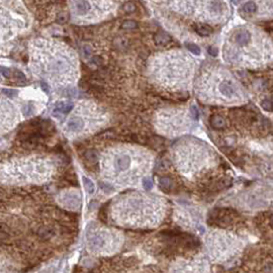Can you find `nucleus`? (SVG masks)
<instances>
[{
	"instance_id": "f257e3e1",
	"label": "nucleus",
	"mask_w": 273,
	"mask_h": 273,
	"mask_svg": "<svg viewBox=\"0 0 273 273\" xmlns=\"http://www.w3.org/2000/svg\"><path fill=\"white\" fill-rule=\"evenodd\" d=\"M59 46L39 43L33 53V64L40 75L53 82H71L76 74L74 53Z\"/></svg>"
},
{
	"instance_id": "f03ea898",
	"label": "nucleus",
	"mask_w": 273,
	"mask_h": 273,
	"mask_svg": "<svg viewBox=\"0 0 273 273\" xmlns=\"http://www.w3.org/2000/svg\"><path fill=\"white\" fill-rule=\"evenodd\" d=\"M1 176L5 181H25L40 180L49 176L51 166L46 162H25V166L21 163L3 166Z\"/></svg>"
},
{
	"instance_id": "7ed1b4c3",
	"label": "nucleus",
	"mask_w": 273,
	"mask_h": 273,
	"mask_svg": "<svg viewBox=\"0 0 273 273\" xmlns=\"http://www.w3.org/2000/svg\"><path fill=\"white\" fill-rule=\"evenodd\" d=\"M103 169L105 170V176L110 179L119 178L120 175H129L134 170L133 153L127 150H116L108 155L105 159L103 158Z\"/></svg>"
},
{
	"instance_id": "20e7f679",
	"label": "nucleus",
	"mask_w": 273,
	"mask_h": 273,
	"mask_svg": "<svg viewBox=\"0 0 273 273\" xmlns=\"http://www.w3.org/2000/svg\"><path fill=\"white\" fill-rule=\"evenodd\" d=\"M88 116V113L84 112L83 110H80V108L76 109L70 119L67 121L65 126L66 133L70 136H76V135H81L87 131L89 129H93L96 126V121L99 119H89L86 120L85 119Z\"/></svg>"
},
{
	"instance_id": "39448f33",
	"label": "nucleus",
	"mask_w": 273,
	"mask_h": 273,
	"mask_svg": "<svg viewBox=\"0 0 273 273\" xmlns=\"http://www.w3.org/2000/svg\"><path fill=\"white\" fill-rule=\"evenodd\" d=\"M14 117L16 119V114L11 104L8 101H0V131L11 127Z\"/></svg>"
},
{
	"instance_id": "423d86ee",
	"label": "nucleus",
	"mask_w": 273,
	"mask_h": 273,
	"mask_svg": "<svg viewBox=\"0 0 273 273\" xmlns=\"http://www.w3.org/2000/svg\"><path fill=\"white\" fill-rule=\"evenodd\" d=\"M72 4L74 13L80 17H86L88 13L92 12V5L89 1H74Z\"/></svg>"
},
{
	"instance_id": "0eeeda50",
	"label": "nucleus",
	"mask_w": 273,
	"mask_h": 273,
	"mask_svg": "<svg viewBox=\"0 0 273 273\" xmlns=\"http://www.w3.org/2000/svg\"><path fill=\"white\" fill-rule=\"evenodd\" d=\"M251 39H252L251 32H249L248 29H245V28L236 30L234 32V36H233L234 43L237 46H240V47L248 46L251 42Z\"/></svg>"
},
{
	"instance_id": "6e6552de",
	"label": "nucleus",
	"mask_w": 273,
	"mask_h": 273,
	"mask_svg": "<svg viewBox=\"0 0 273 273\" xmlns=\"http://www.w3.org/2000/svg\"><path fill=\"white\" fill-rule=\"evenodd\" d=\"M218 91L227 98H234V96L237 95L236 88L234 86V83L231 80H224L222 81L218 85Z\"/></svg>"
},
{
	"instance_id": "1a4fd4ad",
	"label": "nucleus",
	"mask_w": 273,
	"mask_h": 273,
	"mask_svg": "<svg viewBox=\"0 0 273 273\" xmlns=\"http://www.w3.org/2000/svg\"><path fill=\"white\" fill-rule=\"evenodd\" d=\"M63 203L68 208L76 210L81 205V199L76 193H68L63 196Z\"/></svg>"
},
{
	"instance_id": "9d476101",
	"label": "nucleus",
	"mask_w": 273,
	"mask_h": 273,
	"mask_svg": "<svg viewBox=\"0 0 273 273\" xmlns=\"http://www.w3.org/2000/svg\"><path fill=\"white\" fill-rule=\"evenodd\" d=\"M210 126L214 129L217 130H222L226 127V120L222 116H214L210 119Z\"/></svg>"
},
{
	"instance_id": "9b49d317",
	"label": "nucleus",
	"mask_w": 273,
	"mask_h": 273,
	"mask_svg": "<svg viewBox=\"0 0 273 273\" xmlns=\"http://www.w3.org/2000/svg\"><path fill=\"white\" fill-rule=\"evenodd\" d=\"M169 40H170V36L165 32H159L155 36V43L159 46L166 45V44L169 43Z\"/></svg>"
},
{
	"instance_id": "f8f14e48",
	"label": "nucleus",
	"mask_w": 273,
	"mask_h": 273,
	"mask_svg": "<svg viewBox=\"0 0 273 273\" xmlns=\"http://www.w3.org/2000/svg\"><path fill=\"white\" fill-rule=\"evenodd\" d=\"M160 186L164 190H171L174 186V181L169 177H162L160 178Z\"/></svg>"
},
{
	"instance_id": "ddd939ff",
	"label": "nucleus",
	"mask_w": 273,
	"mask_h": 273,
	"mask_svg": "<svg viewBox=\"0 0 273 273\" xmlns=\"http://www.w3.org/2000/svg\"><path fill=\"white\" fill-rule=\"evenodd\" d=\"M72 109V104L69 102H60L56 105L55 111L61 113H67Z\"/></svg>"
},
{
	"instance_id": "4468645a",
	"label": "nucleus",
	"mask_w": 273,
	"mask_h": 273,
	"mask_svg": "<svg viewBox=\"0 0 273 273\" xmlns=\"http://www.w3.org/2000/svg\"><path fill=\"white\" fill-rule=\"evenodd\" d=\"M195 32L201 36H207L211 33V29L210 26L205 25H198L196 28H195Z\"/></svg>"
},
{
	"instance_id": "2eb2a0df",
	"label": "nucleus",
	"mask_w": 273,
	"mask_h": 273,
	"mask_svg": "<svg viewBox=\"0 0 273 273\" xmlns=\"http://www.w3.org/2000/svg\"><path fill=\"white\" fill-rule=\"evenodd\" d=\"M82 180H83V184H84V187H85L86 191L88 192V193L92 194L93 192L95 191V186H94V183L92 182V180L87 177H83Z\"/></svg>"
},
{
	"instance_id": "dca6fc26",
	"label": "nucleus",
	"mask_w": 273,
	"mask_h": 273,
	"mask_svg": "<svg viewBox=\"0 0 273 273\" xmlns=\"http://www.w3.org/2000/svg\"><path fill=\"white\" fill-rule=\"evenodd\" d=\"M257 5L255 4L254 2H247L246 4L243 6V10L246 12V13H255L256 11H257Z\"/></svg>"
},
{
	"instance_id": "f3484780",
	"label": "nucleus",
	"mask_w": 273,
	"mask_h": 273,
	"mask_svg": "<svg viewBox=\"0 0 273 273\" xmlns=\"http://www.w3.org/2000/svg\"><path fill=\"white\" fill-rule=\"evenodd\" d=\"M39 236L43 239H50L53 236V231L51 230L50 228L44 227L42 229H40L39 231Z\"/></svg>"
},
{
	"instance_id": "a211bd4d",
	"label": "nucleus",
	"mask_w": 273,
	"mask_h": 273,
	"mask_svg": "<svg viewBox=\"0 0 273 273\" xmlns=\"http://www.w3.org/2000/svg\"><path fill=\"white\" fill-rule=\"evenodd\" d=\"M137 22L134 21V20H124V21L121 23V28L123 29H135L137 28Z\"/></svg>"
},
{
	"instance_id": "6ab92c4d",
	"label": "nucleus",
	"mask_w": 273,
	"mask_h": 273,
	"mask_svg": "<svg viewBox=\"0 0 273 273\" xmlns=\"http://www.w3.org/2000/svg\"><path fill=\"white\" fill-rule=\"evenodd\" d=\"M186 48L189 50V52L194 54V55H199V54L201 53V50L198 46L194 45V44H190V43H187L186 44Z\"/></svg>"
},
{
	"instance_id": "aec40b11",
	"label": "nucleus",
	"mask_w": 273,
	"mask_h": 273,
	"mask_svg": "<svg viewBox=\"0 0 273 273\" xmlns=\"http://www.w3.org/2000/svg\"><path fill=\"white\" fill-rule=\"evenodd\" d=\"M85 157L88 161L94 162V161H96V159H97V154L94 151H88V152H86Z\"/></svg>"
},
{
	"instance_id": "412c9836",
	"label": "nucleus",
	"mask_w": 273,
	"mask_h": 273,
	"mask_svg": "<svg viewBox=\"0 0 273 273\" xmlns=\"http://www.w3.org/2000/svg\"><path fill=\"white\" fill-rule=\"evenodd\" d=\"M143 186L146 190H151L153 188V181H152L150 178H145Z\"/></svg>"
},
{
	"instance_id": "4be33fe9",
	"label": "nucleus",
	"mask_w": 273,
	"mask_h": 273,
	"mask_svg": "<svg viewBox=\"0 0 273 273\" xmlns=\"http://www.w3.org/2000/svg\"><path fill=\"white\" fill-rule=\"evenodd\" d=\"M262 107L264 108L265 110H268L270 111L273 109V103L271 102L270 100H264L262 102Z\"/></svg>"
},
{
	"instance_id": "5701e85b",
	"label": "nucleus",
	"mask_w": 273,
	"mask_h": 273,
	"mask_svg": "<svg viewBox=\"0 0 273 273\" xmlns=\"http://www.w3.org/2000/svg\"><path fill=\"white\" fill-rule=\"evenodd\" d=\"M123 10L127 12H134L135 10H136V6H135L133 3H126V4L123 5Z\"/></svg>"
},
{
	"instance_id": "b1692460",
	"label": "nucleus",
	"mask_w": 273,
	"mask_h": 273,
	"mask_svg": "<svg viewBox=\"0 0 273 273\" xmlns=\"http://www.w3.org/2000/svg\"><path fill=\"white\" fill-rule=\"evenodd\" d=\"M57 19H58V21L60 23H64L67 21V19H68V16L66 15V13H63L61 12L58 14V17H57Z\"/></svg>"
},
{
	"instance_id": "393cba45",
	"label": "nucleus",
	"mask_w": 273,
	"mask_h": 273,
	"mask_svg": "<svg viewBox=\"0 0 273 273\" xmlns=\"http://www.w3.org/2000/svg\"><path fill=\"white\" fill-rule=\"evenodd\" d=\"M2 91L7 94L8 96H14L16 95V93H17V90H14V89H3Z\"/></svg>"
},
{
	"instance_id": "a878e982",
	"label": "nucleus",
	"mask_w": 273,
	"mask_h": 273,
	"mask_svg": "<svg viewBox=\"0 0 273 273\" xmlns=\"http://www.w3.org/2000/svg\"><path fill=\"white\" fill-rule=\"evenodd\" d=\"M208 53L210 54L211 56H214V57H215L218 55V48H215V47H210V48H208Z\"/></svg>"
},
{
	"instance_id": "bb28decb",
	"label": "nucleus",
	"mask_w": 273,
	"mask_h": 273,
	"mask_svg": "<svg viewBox=\"0 0 273 273\" xmlns=\"http://www.w3.org/2000/svg\"><path fill=\"white\" fill-rule=\"evenodd\" d=\"M0 72L3 74L4 77H9L10 76V71L8 68H5V67H0Z\"/></svg>"
},
{
	"instance_id": "cd10ccee",
	"label": "nucleus",
	"mask_w": 273,
	"mask_h": 273,
	"mask_svg": "<svg viewBox=\"0 0 273 273\" xmlns=\"http://www.w3.org/2000/svg\"><path fill=\"white\" fill-rule=\"evenodd\" d=\"M14 74H15V76L17 77V79H18V80H21V81L25 80V76L23 75V73H22V72H20V71H15Z\"/></svg>"
},
{
	"instance_id": "c85d7f7f",
	"label": "nucleus",
	"mask_w": 273,
	"mask_h": 273,
	"mask_svg": "<svg viewBox=\"0 0 273 273\" xmlns=\"http://www.w3.org/2000/svg\"><path fill=\"white\" fill-rule=\"evenodd\" d=\"M8 227L5 226L4 224H0V233H7Z\"/></svg>"
},
{
	"instance_id": "c756f323",
	"label": "nucleus",
	"mask_w": 273,
	"mask_h": 273,
	"mask_svg": "<svg viewBox=\"0 0 273 273\" xmlns=\"http://www.w3.org/2000/svg\"><path fill=\"white\" fill-rule=\"evenodd\" d=\"M40 84H42V88H43V90L45 91L46 93H49V92H50V89H49L48 85H47V84H46L45 82H42Z\"/></svg>"
},
{
	"instance_id": "7c9ffc66",
	"label": "nucleus",
	"mask_w": 273,
	"mask_h": 273,
	"mask_svg": "<svg viewBox=\"0 0 273 273\" xmlns=\"http://www.w3.org/2000/svg\"><path fill=\"white\" fill-rule=\"evenodd\" d=\"M100 186H101V188H102L103 190H107V192H109V191L111 190V187L108 186V185H107V184H104V185H103V183H101V184H100Z\"/></svg>"
},
{
	"instance_id": "2f4dec72",
	"label": "nucleus",
	"mask_w": 273,
	"mask_h": 273,
	"mask_svg": "<svg viewBox=\"0 0 273 273\" xmlns=\"http://www.w3.org/2000/svg\"><path fill=\"white\" fill-rule=\"evenodd\" d=\"M84 52H85V55L86 56H89L90 55V49L88 48V46L84 47Z\"/></svg>"
},
{
	"instance_id": "473e14b6",
	"label": "nucleus",
	"mask_w": 273,
	"mask_h": 273,
	"mask_svg": "<svg viewBox=\"0 0 273 273\" xmlns=\"http://www.w3.org/2000/svg\"><path fill=\"white\" fill-rule=\"evenodd\" d=\"M270 224H271V226L273 227V214L271 215V218H270Z\"/></svg>"
}]
</instances>
